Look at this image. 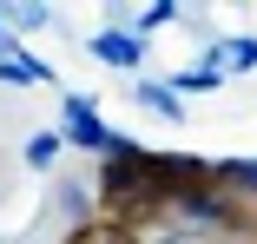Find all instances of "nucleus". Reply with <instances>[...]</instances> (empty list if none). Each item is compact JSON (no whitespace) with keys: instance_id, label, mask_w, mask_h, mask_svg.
Returning <instances> with one entry per match:
<instances>
[{"instance_id":"obj_1","label":"nucleus","mask_w":257,"mask_h":244,"mask_svg":"<svg viewBox=\"0 0 257 244\" xmlns=\"http://www.w3.org/2000/svg\"><path fill=\"white\" fill-rule=\"evenodd\" d=\"M66 139L86 145V152H99V165H112V159H139V152H145L139 139H125V132H112L106 119H99L92 99H66Z\"/></svg>"},{"instance_id":"obj_2","label":"nucleus","mask_w":257,"mask_h":244,"mask_svg":"<svg viewBox=\"0 0 257 244\" xmlns=\"http://www.w3.org/2000/svg\"><path fill=\"white\" fill-rule=\"evenodd\" d=\"M139 53H145V40L139 33H92V60H106V66H139Z\"/></svg>"},{"instance_id":"obj_3","label":"nucleus","mask_w":257,"mask_h":244,"mask_svg":"<svg viewBox=\"0 0 257 244\" xmlns=\"http://www.w3.org/2000/svg\"><path fill=\"white\" fill-rule=\"evenodd\" d=\"M218 86H224V66L218 60H198V66L172 73V92H218Z\"/></svg>"},{"instance_id":"obj_4","label":"nucleus","mask_w":257,"mask_h":244,"mask_svg":"<svg viewBox=\"0 0 257 244\" xmlns=\"http://www.w3.org/2000/svg\"><path fill=\"white\" fill-rule=\"evenodd\" d=\"M60 152H66V132H33V139H27V165H33V172H53Z\"/></svg>"},{"instance_id":"obj_5","label":"nucleus","mask_w":257,"mask_h":244,"mask_svg":"<svg viewBox=\"0 0 257 244\" xmlns=\"http://www.w3.org/2000/svg\"><path fill=\"white\" fill-rule=\"evenodd\" d=\"M211 60H218L224 73H250V66H257V40H218Z\"/></svg>"},{"instance_id":"obj_6","label":"nucleus","mask_w":257,"mask_h":244,"mask_svg":"<svg viewBox=\"0 0 257 244\" xmlns=\"http://www.w3.org/2000/svg\"><path fill=\"white\" fill-rule=\"evenodd\" d=\"M132 99H139V106H152L159 119H178V112H185V106H178V92H172V86H152V79H139V86H132Z\"/></svg>"},{"instance_id":"obj_7","label":"nucleus","mask_w":257,"mask_h":244,"mask_svg":"<svg viewBox=\"0 0 257 244\" xmlns=\"http://www.w3.org/2000/svg\"><path fill=\"white\" fill-rule=\"evenodd\" d=\"M172 14H178L172 0H159V7H145V14H139V27H132V33H139V40H152V33H159V27H165Z\"/></svg>"}]
</instances>
